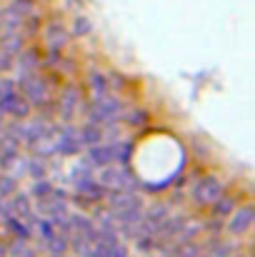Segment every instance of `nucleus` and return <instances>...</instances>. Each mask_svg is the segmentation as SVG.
Returning <instances> with one entry per match:
<instances>
[{"label":"nucleus","instance_id":"9d476101","mask_svg":"<svg viewBox=\"0 0 255 257\" xmlns=\"http://www.w3.org/2000/svg\"><path fill=\"white\" fill-rule=\"evenodd\" d=\"M115 148H118V140L115 143H95L88 148V163L93 168H105V165H113L115 163Z\"/></svg>","mask_w":255,"mask_h":257},{"label":"nucleus","instance_id":"39448f33","mask_svg":"<svg viewBox=\"0 0 255 257\" xmlns=\"http://www.w3.org/2000/svg\"><path fill=\"white\" fill-rule=\"evenodd\" d=\"M223 192H225V185L220 182V177H215V175H203V177L195 180V185L190 187V200H193L198 207H210Z\"/></svg>","mask_w":255,"mask_h":257},{"label":"nucleus","instance_id":"423d86ee","mask_svg":"<svg viewBox=\"0 0 255 257\" xmlns=\"http://www.w3.org/2000/svg\"><path fill=\"white\" fill-rule=\"evenodd\" d=\"M53 105H55V112H58V117H60L63 122H70V120L75 117L78 107L83 105V95H80V87H75V85H63V87H60V92H58V97L53 100Z\"/></svg>","mask_w":255,"mask_h":257},{"label":"nucleus","instance_id":"aec40b11","mask_svg":"<svg viewBox=\"0 0 255 257\" xmlns=\"http://www.w3.org/2000/svg\"><path fill=\"white\" fill-rule=\"evenodd\" d=\"M105 78H108V87H110L113 92H123V90H128V85H130V78H125V75L118 73V70L105 73Z\"/></svg>","mask_w":255,"mask_h":257},{"label":"nucleus","instance_id":"dca6fc26","mask_svg":"<svg viewBox=\"0 0 255 257\" xmlns=\"http://www.w3.org/2000/svg\"><path fill=\"white\" fill-rule=\"evenodd\" d=\"M78 138H80L83 148H90V145H95V143H103V140H105V130H103L100 125H95V122H85L83 127L78 130Z\"/></svg>","mask_w":255,"mask_h":257},{"label":"nucleus","instance_id":"f03ea898","mask_svg":"<svg viewBox=\"0 0 255 257\" xmlns=\"http://www.w3.org/2000/svg\"><path fill=\"white\" fill-rule=\"evenodd\" d=\"M125 110V102L118 95H103L98 100H93V107L88 110V122L95 125H108V122H118L120 115Z\"/></svg>","mask_w":255,"mask_h":257},{"label":"nucleus","instance_id":"ddd939ff","mask_svg":"<svg viewBox=\"0 0 255 257\" xmlns=\"http://www.w3.org/2000/svg\"><path fill=\"white\" fill-rule=\"evenodd\" d=\"M85 87H88V92H90V97H93V100H98V97H103V95H108V92H110L105 73H103V70H95V68H90V70H88Z\"/></svg>","mask_w":255,"mask_h":257},{"label":"nucleus","instance_id":"393cba45","mask_svg":"<svg viewBox=\"0 0 255 257\" xmlns=\"http://www.w3.org/2000/svg\"><path fill=\"white\" fill-rule=\"evenodd\" d=\"M28 245H25V240H15L13 242V247L8 250L10 255H35V250H25Z\"/></svg>","mask_w":255,"mask_h":257},{"label":"nucleus","instance_id":"412c9836","mask_svg":"<svg viewBox=\"0 0 255 257\" xmlns=\"http://www.w3.org/2000/svg\"><path fill=\"white\" fill-rule=\"evenodd\" d=\"M50 192H53V182H48L45 177H35V182H33V187H30V197L43 200V197H48Z\"/></svg>","mask_w":255,"mask_h":257},{"label":"nucleus","instance_id":"1a4fd4ad","mask_svg":"<svg viewBox=\"0 0 255 257\" xmlns=\"http://www.w3.org/2000/svg\"><path fill=\"white\" fill-rule=\"evenodd\" d=\"M40 33H43V43H45V48H60V50H65V45L70 43V33H68V28L63 25V20L43 23Z\"/></svg>","mask_w":255,"mask_h":257},{"label":"nucleus","instance_id":"20e7f679","mask_svg":"<svg viewBox=\"0 0 255 257\" xmlns=\"http://www.w3.org/2000/svg\"><path fill=\"white\" fill-rule=\"evenodd\" d=\"M98 182L105 190H138V185H140V180L128 170V165H118V163L100 168Z\"/></svg>","mask_w":255,"mask_h":257},{"label":"nucleus","instance_id":"6ab92c4d","mask_svg":"<svg viewBox=\"0 0 255 257\" xmlns=\"http://www.w3.org/2000/svg\"><path fill=\"white\" fill-rule=\"evenodd\" d=\"M45 172H48L45 158L35 155V158H28V160H25V175H30L33 180H35V177H45Z\"/></svg>","mask_w":255,"mask_h":257},{"label":"nucleus","instance_id":"f257e3e1","mask_svg":"<svg viewBox=\"0 0 255 257\" xmlns=\"http://www.w3.org/2000/svg\"><path fill=\"white\" fill-rule=\"evenodd\" d=\"M15 85H20V95H23L30 105H35V107H50L53 100H55L50 83H48L45 75L38 73V70L20 75V78L15 80Z\"/></svg>","mask_w":255,"mask_h":257},{"label":"nucleus","instance_id":"bb28decb","mask_svg":"<svg viewBox=\"0 0 255 257\" xmlns=\"http://www.w3.org/2000/svg\"><path fill=\"white\" fill-rule=\"evenodd\" d=\"M0 255H8V250H5V245L0 242Z\"/></svg>","mask_w":255,"mask_h":257},{"label":"nucleus","instance_id":"4468645a","mask_svg":"<svg viewBox=\"0 0 255 257\" xmlns=\"http://www.w3.org/2000/svg\"><path fill=\"white\" fill-rule=\"evenodd\" d=\"M235 205H238V197L235 195H228V192H223L208 210H210V215L213 217H218V220H223V217H228L233 210H235Z\"/></svg>","mask_w":255,"mask_h":257},{"label":"nucleus","instance_id":"0eeeda50","mask_svg":"<svg viewBox=\"0 0 255 257\" xmlns=\"http://www.w3.org/2000/svg\"><path fill=\"white\" fill-rule=\"evenodd\" d=\"M255 225V207L250 202L245 205H235V210L228 215V222H225V232L233 235V237H243L253 230Z\"/></svg>","mask_w":255,"mask_h":257},{"label":"nucleus","instance_id":"2eb2a0df","mask_svg":"<svg viewBox=\"0 0 255 257\" xmlns=\"http://www.w3.org/2000/svg\"><path fill=\"white\" fill-rule=\"evenodd\" d=\"M3 222H5V227H8V232L10 235H15V240H30L33 237V230L23 222V217H18V215H5L3 217Z\"/></svg>","mask_w":255,"mask_h":257},{"label":"nucleus","instance_id":"5701e85b","mask_svg":"<svg viewBox=\"0 0 255 257\" xmlns=\"http://www.w3.org/2000/svg\"><path fill=\"white\" fill-rule=\"evenodd\" d=\"M15 190H18V180L10 172L8 175H0V197H10Z\"/></svg>","mask_w":255,"mask_h":257},{"label":"nucleus","instance_id":"a211bd4d","mask_svg":"<svg viewBox=\"0 0 255 257\" xmlns=\"http://www.w3.org/2000/svg\"><path fill=\"white\" fill-rule=\"evenodd\" d=\"M70 38H85V35H90L93 33V23H90V18H85V15H75L73 18V25H70Z\"/></svg>","mask_w":255,"mask_h":257},{"label":"nucleus","instance_id":"7ed1b4c3","mask_svg":"<svg viewBox=\"0 0 255 257\" xmlns=\"http://www.w3.org/2000/svg\"><path fill=\"white\" fill-rule=\"evenodd\" d=\"M33 105L15 90V80H5L0 83V115H13L15 120H25L30 117Z\"/></svg>","mask_w":255,"mask_h":257},{"label":"nucleus","instance_id":"a878e982","mask_svg":"<svg viewBox=\"0 0 255 257\" xmlns=\"http://www.w3.org/2000/svg\"><path fill=\"white\" fill-rule=\"evenodd\" d=\"M5 217V197H0V220Z\"/></svg>","mask_w":255,"mask_h":257},{"label":"nucleus","instance_id":"b1692460","mask_svg":"<svg viewBox=\"0 0 255 257\" xmlns=\"http://www.w3.org/2000/svg\"><path fill=\"white\" fill-rule=\"evenodd\" d=\"M70 175H73V180H80V177H90V175H93V165H90L88 160H80V163H78V165L73 168V172H70Z\"/></svg>","mask_w":255,"mask_h":257},{"label":"nucleus","instance_id":"6e6552de","mask_svg":"<svg viewBox=\"0 0 255 257\" xmlns=\"http://www.w3.org/2000/svg\"><path fill=\"white\" fill-rule=\"evenodd\" d=\"M55 133H58V135H55V140H53V145H55V155L73 158V155H78V153H80L83 143H80V138H78V130H75L70 122H65L63 127H58Z\"/></svg>","mask_w":255,"mask_h":257},{"label":"nucleus","instance_id":"4be33fe9","mask_svg":"<svg viewBox=\"0 0 255 257\" xmlns=\"http://www.w3.org/2000/svg\"><path fill=\"white\" fill-rule=\"evenodd\" d=\"M45 247H48V252H50V255H65V252H68V240H65V235H60V232H58L53 240H48V242H45Z\"/></svg>","mask_w":255,"mask_h":257},{"label":"nucleus","instance_id":"f8f14e48","mask_svg":"<svg viewBox=\"0 0 255 257\" xmlns=\"http://www.w3.org/2000/svg\"><path fill=\"white\" fill-rule=\"evenodd\" d=\"M38 210L43 217H58L68 212V197H58V195H48L43 200H38Z\"/></svg>","mask_w":255,"mask_h":257},{"label":"nucleus","instance_id":"f3484780","mask_svg":"<svg viewBox=\"0 0 255 257\" xmlns=\"http://www.w3.org/2000/svg\"><path fill=\"white\" fill-rule=\"evenodd\" d=\"M120 120L128 122V125H133V127H148L150 112H148L145 107H125L123 115H120Z\"/></svg>","mask_w":255,"mask_h":257},{"label":"nucleus","instance_id":"9b49d317","mask_svg":"<svg viewBox=\"0 0 255 257\" xmlns=\"http://www.w3.org/2000/svg\"><path fill=\"white\" fill-rule=\"evenodd\" d=\"M15 65H18V78L20 75H25V73H33V70H40L43 68V53L33 45V48H23L18 55H15V60H13Z\"/></svg>","mask_w":255,"mask_h":257}]
</instances>
